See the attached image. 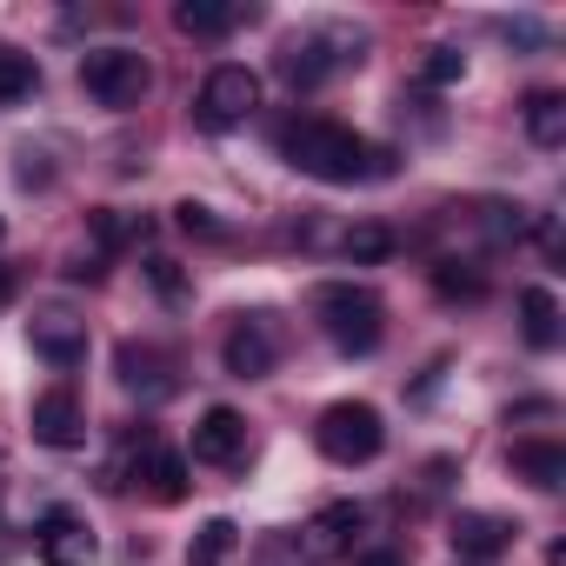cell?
Here are the masks:
<instances>
[{"label": "cell", "mask_w": 566, "mask_h": 566, "mask_svg": "<svg viewBox=\"0 0 566 566\" xmlns=\"http://www.w3.org/2000/svg\"><path fill=\"white\" fill-rule=\"evenodd\" d=\"M447 539H453L460 559H480L486 566V559H500L513 546V520H500V513H453Z\"/></svg>", "instance_id": "4fadbf2b"}, {"label": "cell", "mask_w": 566, "mask_h": 566, "mask_svg": "<svg viewBox=\"0 0 566 566\" xmlns=\"http://www.w3.org/2000/svg\"><path fill=\"white\" fill-rule=\"evenodd\" d=\"M147 280H154V287H160L167 301H180V287H187V280H180V266H174V260H147Z\"/></svg>", "instance_id": "4316f807"}, {"label": "cell", "mask_w": 566, "mask_h": 566, "mask_svg": "<svg viewBox=\"0 0 566 566\" xmlns=\"http://www.w3.org/2000/svg\"><path fill=\"white\" fill-rule=\"evenodd\" d=\"M360 526H367V513H360L354 500H334V506H321V513L301 526V553H307V559H340V553H354Z\"/></svg>", "instance_id": "52a82bcc"}, {"label": "cell", "mask_w": 566, "mask_h": 566, "mask_svg": "<svg viewBox=\"0 0 566 566\" xmlns=\"http://www.w3.org/2000/svg\"><path fill=\"white\" fill-rule=\"evenodd\" d=\"M520 327H526V347H539V354L559 347V301H553V287H526L520 294Z\"/></svg>", "instance_id": "d6986e66"}, {"label": "cell", "mask_w": 566, "mask_h": 566, "mask_svg": "<svg viewBox=\"0 0 566 566\" xmlns=\"http://www.w3.org/2000/svg\"><path fill=\"white\" fill-rule=\"evenodd\" d=\"M0 233H8V220H0Z\"/></svg>", "instance_id": "f546056e"}, {"label": "cell", "mask_w": 566, "mask_h": 566, "mask_svg": "<svg viewBox=\"0 0 566 566\" xmlns=\"http://www.w3.org/2000/svg\"><path fill=\"white\" fill-rule=\"evenodd\" d=\"M34 87H41V67H34V54L0 48V107H21V101H34Z\"/></svg>", "instance_id": "44dd1931"}, {"label": "cell", "mask_w": 566, "mask_h": 566, "mask_svg": "<svg viewBox=\"0 0 566 566\" xmlns=\"http://www.w3.org/2000/svg\"><path fill=\"white\" fill-rule=\"evenodd\" d=\"M340 247H347V260H354V266H380V260L394 253V233H387L380 220H360V227H347V240H340Z\"/></svg>", "instance_id": "7402d4cb"}, {"label": "cell", "mask_w": 566, "mask_h": 566, "mask_svg": "<svg viewBox=\"0 0 566 566\" xmlns=\"http://www.w3.org/2000/svg\"><path fill=\"white\" fill-rule=\"evenodd\" d=\"M174 220H180V233H200V240H220V233H227V227L213 220V207H200V200H180Z\"/></svg>", "instance_id": "d4e9b609"}, {"label": "cell", "mask_w": 566, "mask_h": 566, "mask_svg": "<svg viewBox=\"0 0 566 566\" xmlns=\"http://www.w3.org/2000/svg\"><path fill=\"white\" fill-rule=\"evenodd\" d=\"M314 321L340 354H374L387 340V301L374 287H354V280H327L314 294Z\"/></svg>", "instance_id": "7a4b0ae2"}, {"label": "cell", "mask_w": 566, "mask_h": 566, "mask_svg": "<svg viewBox=\"0 0 566 566\" xmlns=\"http://www.w3.org/2000/svg\"><path fill=\"white\" fill-rule=\"evenodd\" d=\"M327 48H334V34H314V41H294L287 54H280V74H287V87H321L327 74L354 67V61H340V54H327Z\"/></svg>", "instance_id": "2e32d148"}, {"label": "cell", "mask_w": 566, "mask_h": 566, "mask_svg": "<svg viewBox=\"0 0 566 566\" xmlns=\"http://www.w3.org/2000/svg\"><path fill=\"white\" fill-rule=\"evenodd\" d=\"M174 28L193 34V41H220L240 28V0H180L174 8Z\"/></svg>", "instance_id": "e0dca14e"}, {"label": "cell", "mask_w": 566, "mask_h": 566, "mask_svg": "<svg viewBox=\"0 0 566 566\" xmlns=\"http://www.w3.org/2000/svg\"><path fill=\"white\" fill-rule=\"evenodd\" d=\"M460 74H467L460 48H427L420 54V87H460Z\"/></svg>", "instance_id": "cb8c5ba5"}, {"label": "cell", "mask_w": 566, "mask_h": 566, "mask_svg": "<svg viewBox=\"0 0 566 566\" xmlns=\"http://www.w3.org/2000/svg\"><path fill=\"white\" fill-rule=\"evenodd\" d=\"M34 553H41L48 566H94V533H87L81 513L54 506V513L34 526Z\"/></svg>", "instance_id": "ba28073f"}, {"label": "cell", "mask_w": 566, "mask_h": 566, "mask_svg": "<svg viewBox=\"0 0 566 566\" xmlns=\"http://www.w3.org/2000/svg\"><path fill=\"white\" fill-rule=\"evenodd\" d=\"M354 566H407V559H400V553H394V546H367V553H360V559H354Z\"/></svg>", "instance_id": "83f0119b"}, {"label": "cell", "mask_w": 566, "mask_h": 566, "mask_svg": "<svg viewBox=\"0 0 566 566\" xmlns=\"http://www.w3.org/2000/svg\"><path fill=\"white\" fill-rule=\"evenodd\" d=\"M280 154H287V167H301L307 180H327V187L394 174V147H374L367 134H354L340 120H321V114H301V120L280 127Z\"/></svg>", "instance_id": "6da1fadb"}, {"label": "cell", "mask_w": 566, "mask_h": 566, "mask_svg": "<svg viewBox=\"0 0 566 566\" xmlns=\"http://www.w3.org/2000/svg\"><path fill=\"white\" fill-rule=\"evenodd\" d=\"M506 467H513L526 486H539V493H559V486H566V447H559V440H513Z\"/></svg>", "instance_id": "9a60e30c"}, {"label": "cell", "mask_w": 566, "mask_h": 566, "mask_svg": "<svg viewBox=\"0 0 566 566\" xmlns=\"http://www.w3.org/2000/svg\"><path fill=\"white\" fill-rule=\"evenodd\" d=\"M247 453V420L233 407H207L200 427H193V460L200 467H233Z\"/></svg>", "instance_id": "7c38bea8"}, {"label": "cell", "mask_w": 566, "mask_h": 566, "mask_svg": "<svg viewBox=\"0 0 566 566\" xmlns=\"http://www.w3.org/2000/svg\"><path fill=\"white\" fill-rule=\"evenodd\" d=\"M220 367L233 374V380H266L273 367H280V334H273V321H233L227 327V340H220Z\"/></svg>", "instance_id": "8992f818"}, {"label": "cell", "mask_w": 566, "mask_h": 566, "mask_svg": "<svg viewBox=\"0 0 566 566\" xmlns=\"http://www.w3.org/2000/svg\"><path fill=\"white\" fill-rule=\"evenodd\" d=\"M260 566H307V553H301V539H266Z\"/></svg>", "instance_id": "484cf974"}, {"label": "cell", "mask_w": 566, "mask_h": 566, "mask_svg": "<svg viewBox=\"0 0 566 566\" xmlns=\"http://www.w3.org/2000/svg\"><path fill=\"white\" fill-rule=\"evenodd\" d=\"M526 134H533V147H566V94L559 87H533L526 94Z\"/></svg>", "instance_id": "ac0fdd59"}, {"label": "cell", "mask_w": 566, "mask_h": 566, "mask_svg": "<svg viewBox=\"0 0 566 566\" xmlns=\"http://www.w3.org/2000/svg\"><path fill=\"white\" fill-rule=\"evenodd\" d=\"M433 287H440V301H480L486 280H480L467 260H440V266H433Z\"/></svg>", "instance_id": "603a6c76"}, {"label": "cell", "mask_w": 566, "mask_h": 566, "mask_svg": "<svg viewBox=\"0 0 566 566\" xmlns=\"http://www.w3.org/2000/svg\"><path fill=\"white\" fill-rule=\"evenodd\" d=\"M81 87H87L101 107L127 114V107L147 101L154 67H147V54H134V48H94V54H81Z\"/></svg>", "instance_id": "277c9868"}, {"label": "cell", "mask_w": 566, "mask_h": 566, "mask_svg": "<svg viewBox=\"0 0 566 566\" xmlns=\"http://www.w3.org/2000/svg\"><path fill=\"white\" fill-rule=\"evenodd\" d=\"M28 334H34V354H41L48 367H61V374L87 360V321H74L67 307H48V314H34V327H28Z\"/></svg>", "instance_id": "9c48e42d"}, {"label": "cell", "mask_w": 566, "mask_h": 566, "mask_svg": "<svg viewBox=\"0 0 566 566\" xmlns=\"http://www.w3.org/2000/svg\"><path fill=\"white\" fill-rule=\"evenodd\" d=\"M233 553H240V526L233 520H207L193 533V546H187V566H233Z\"/></svg>", "instance_id": "ffe728a7"}, {"label": "cell", "mask_w": 566, "mask_h": 566, "mask_svg": "<svg viewBox=\"0 0 566 566\" xmlns=\"http://www.w3.org/2000/svg\"><path fill=\"white\" fill-rule=\"evenodd\" d=\"M314 447H321L334 467H367V460H380V447H387V420H380V407H367V400H334V407L314 420Z\"/></svg>", "instance_id": "3957f363"}, {"label": "cell", "mask_w": 566, "mask_h": 566, "mask_svg": "<svg viewBox=\"0 0 566 566\" xmlns=\"http://www.w3.org/2000/svg\"><path fill=\"white\" fill-rule=\"evenodd\" d=\"M114 367H120V387H127V394H140V400H167V394H174V360H167L160 347L120 340Z\"/></svg>", "instance_id": "8fae6325"}, {"label": "cell", "mask_w": 566, "mask_h": 566, "mask_svg": "<svg viewBox=\"0 0 566 566\" xmlns=\"http://www.w3.org/2000/svg\"><path fill=\"white\" fill-rule=\"evenodd\" d=\"M14 294H21V280H14V266H0V307H14Z\"/></svg>", "instance_id": "f1b7e54d"}, {"label": "cell", "mask_w": 566, "mask_h": 566, "mask_svg": "<svg viewBox=\"0 0 566 566\" xmlns=\"http://www.w3.org/2000/svg\"><path fill=\"white\" fill-rule=\"evenodd\" d=\"M134 480H140L160 506H180V500H187V460H180L174 447H160V440H147V447L134 453Z\"/></svg>", "instance_id": "5bb4252c"}, {"label": "cell", "mask_w": 566, "mask_h": 566, "mask_svg": "<svg viewBox=\"0 0 566 566\" xmlns=\"http://www.w3.org/2000/svg\"><path fill=\"white\" fill-rule=\"evenodd\" d=\"M34 440L41 447H81L87 440V407H81L74 387H48L34 400Z\"/></svg>", "instance_id": "30bf717a"}, {"label": "cell", "mask_w": 566, "mask_h": 566, "mask_svg": "<svg viewBox=\"0 0 566 566\" xmlns=\"http://www.w3.org/2000/svg\"><path fill=\"white\" fill-rule=\"evenodd\" d=\"M253 107H260V74L227 61V67H213V74L200 81L193 120H200L207 134H233V127H247V120H253Z\"/></svg>", "instance_id": "5b68a950"}]
</instances>
